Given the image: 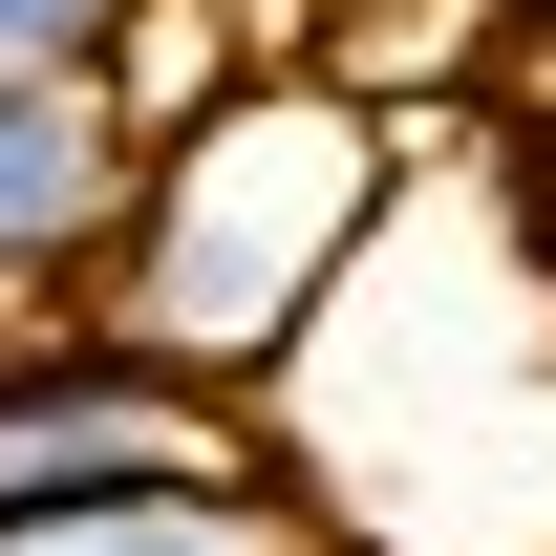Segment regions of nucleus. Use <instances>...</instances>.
<instances>
[{
  "label": "nucleus",
  "mask_w": 556,
  "mask_h": 556,
  "mask_svg": "<svg viewBox=\"0 0 556 556\" xmlns=\"http://www.w3.org/2000/svg\"><path fill=\"white\" fill-rule=\"evenodd\" d=\"M129 0H0V65H108Z\"/></svg>",
  "instance_id": "obj_5"
},
{
  "label": "nucleus",
  "mask_w": 556,
  "mask_h": 556,
  "mask_svg": "<svg viewBox=\"0 0 556 556\" xmlns=\"http://www.w3.org/2000/svg\"><path fill=\"white\" fill-rule=\"evenodd\" d=\"M278 471L257 407H214L193 364H150L108 300H43L0 321V535H65V514H150V492Z\"/></svg>",
  "instance_id": "obj_2"
},
{
  "label": "nucleus",
  "mask_w": 556,
  "mask_h": 556,
  "mask_svg": "<svg viewBox=\"0 0 556 556\" xmlns=\"http://www.w3.org/2000/svg\"><path fill=\"white\" fill-rule=\"evenodd\" d=\"M492 22H514V43H556V0H492Z\"/></svg>",
  "instance_id": "obj_6"
},
{
  "label": "nucleus",
  "mask_w": 556,
  "mask_h": 556,
  "mask_svg": "<svg viewBox=\"0 0 556 556\" xmlns=\"http://www.w3.org/2000/svg\"><path fill=\"white\" fill-rule=\"evenodd\" d=\"M150 150L86 65H0V300H108Z\"/></svg>",
  "instance_id": "obj_3"
},
{
  "label": "nucleus",
  "mask_w": 556,
  "mask_h": 556,
  "mask_svg": "<svg viewBox=\"0 0 556 556\" xmlns=\"http://www.w3.org/2000/svg\"><path fill=\"white\" fill-rule=\"evenodd\" d=\"M0 556H343L278 471H214V492H150V514H65V535H0Z\"/></svg>",
  "instance_id": "obj_4"
},
{
  "label": "nucleus",
  "mask_w": 556,
  "mask_h": 556,
  "mask_svg": "<svg viewBox=\"0 0 556 556\" xmlns=\"http://www.w3.org/2000/svg\"><path fill=\"white\" fill-rule=\"evenodd\" d=\"M535 321H556V236H535Z\"/></svg>",
  "instance_id": "obj_7"
},
{
  "label": "nucleus",
  "mask_w": 556,
  "mask_h": 556,
  "mask_svg": "<svg viewBox=\"0 0 556 556\" xmlns=\"http://www.w3.org/2000/svg\"><path fill=\"white\" fill-rule=\"evenodd\" d=\"M386 214H407V129H386L364 86H321V65H257L236 108H193V129L150 150L129 257H108V321H129L150 364H193L214 407H257L278 364L321 343V300L364 278Z\"/></svg>",
  "instance_id": "obj_1"
}]
</instances>
